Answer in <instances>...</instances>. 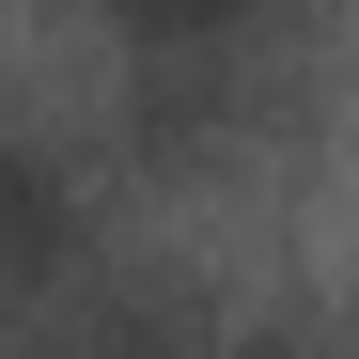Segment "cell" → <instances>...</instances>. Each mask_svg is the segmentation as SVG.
Segmentation results:
<instances>
[{"instance_id":"cell-1","label":"cell","mask_w":359,"mask_h":359,"mask_svg":"<svg viewBox=\"0 0 359 359\" xmlns=\"http://www.w3.org/2000/svg\"><path fill=\"white\" fill-rule=\"evenodd\" d=\"M79 234H94V188L63 141L0 126V328L47 313V297H79Z\"/></svg>"},{"instance_id":"cell-2","label":"cell","mask_w":359,"mask_h":359,"mask_svg":"<svg viewBox=\"0 0 359 359\" xmlns=\"http://www.w3.org/2000/svg\"><path fill=\"white\" fill-rule=\"evenodd\" d=\"M203 344V297L188 281H79L16 359H188Z\"/></svg>"},{"instance_id":"cell-3","label":"cell","mask_w":359,"mask_h":359,"mask_svg":"<svg viewBox=\"0 0 359 359\" xmlns=\"http://www.w3.org/2000/svg\"><path fill=\"white\" fill-rule=\"evenodd\" d=\"M219 359H359V313H328V297H266Z\"/></svg>"}]
</instances>
